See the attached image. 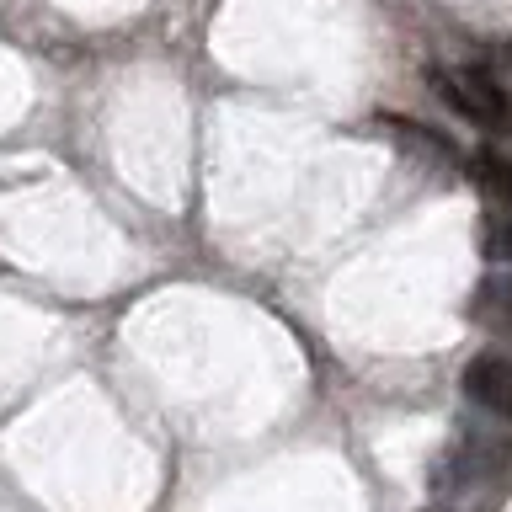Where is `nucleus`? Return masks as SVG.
<instances>
[{
	"instance_id": "1",
	"label": "nucleus",
	"mask_w": 512,
	"mask_h": 512,
	"mask_svg": "<svg viewBox=\"0 0 512 512\" xmlns=\"http://www.w3.org/2000/svg\"><path fill=\"white\" fill-rule=\"evenodd\" d=\"M438 91L448 96V107H454L464 123L486 128V134H507V128H512V102H507V91L496 86L486 70L438 75Z\"/></svg>"
},
{
	"instance_id": "2",
	"label": "nucleus",
	"mask_w": 512,
	"mask_h": 512,
	"mask_svg": "<svg viewBox=\"0 0 512 512\" xmlns=\"http://www.w3.org/2000/svg\"><path fill=\"white\" fill-rule=\"evenodd\" d=\"M459 384H464V400H475L480 411L512 416V358H502V352H475L464 363Z\"/></svg>"
},
{
	"instance_id": "3",
	"label": "nucleus",
	"mask_w": 512,
	"mask_h": 512,
	"mask_svg": "<svg viewBox=\"0 0 512 512\" xmlns=\"http://www.w3.org/2000/svg\"><path fill=\"white\" fill-rule=\"evenodd\" d=\"M475 182L496 208H512V160L502 150H480L475 155Z\"/></svg>"
},
{
	"instance_id": "4",
	"label": "nucleus",
	"mask_w": 512,
	"mask_h": 512,
	"mask_svg": "<svg viewBox=\"0 0 512 512\" xmlns=\"http://www.w3.org/2000/svg\"><path fill=\"white\" fill-rule=\"evenodd\" d=\"M475 320H491V326H512V278H486V283H480Z\"/></svg>"
},
{
	"instance_id": "5",
	"label": "nucleus",
	"mask_w": 512,
	"mask_h": 512,
	"mask_svg": "<svg viewBox=\"0 0 512 512\" xmlns=\"http://www.w3.org/2000/svg\"><path fill=\"white\" fill-rule=\"evenodd\" d=\"M486 256H491V262H512V214H496V219H491Z\"/></svg>"
}]
</instances>
